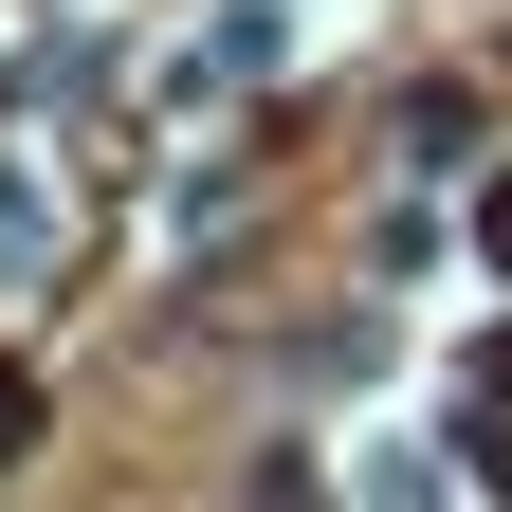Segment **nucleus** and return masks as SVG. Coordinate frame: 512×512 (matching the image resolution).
<instances>
[{
  "mask_svg": "<svg viewBox=\"0 0 512 512\" xmlns=\"http://www.w3.org/2000/svg\"><path fill=\"white\" fill-rule=\"evenodd\" d=\"M0 458H37V366H0Z\"/></svg>",
  "mask_w": 512,
  "mask_h": 512,
  "instance_id": "1",
  "label": "nucleus"
}]
</instances>
